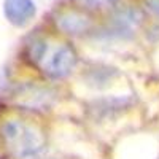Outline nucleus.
I'll use <instances>...</instances> for the list:
<instances>
[{"label":"nucleus","instance_id":"20e7f679","mask_svg":"<svg viewBox=\"0 0 159 159\" xmlns=\"http://www.w3.org/2000/svg\"><path fill=\"white\" fill-rule=\"evenodd\" d=\"M52 91L45 86L38 84H24L18 88V91L13 94L16 105L27 110H45L48 108L52 102Z\"/></svg>","mask_w":159,"mask_h":159},{"label":"nucleus","instance_id":"f257e3e1","mask_svg":"<svg viewBox=\"0 0 159 159\" xmlns=\"http://www.w3.org/2000/svg\"><path fill=\"white\" fill-rule=\"evenodd\" d=\"M0 137L8 153L16 159H29L45 148V139L35 126L21 119H10L0 127Z\"/></svg>","mask_w":159,"mask_h":159},{"label":"nucleus","instance_id":"0eeeda50","mask_svg":"<svg viewBox=\"0 0 159 159\" xmlns=\"http://www.w3.org/2000/svg\"><path fill=\"white\" fill-rule=\"evenodd\" d=\"M76 2L86 10H107L116 7L121 0H76Z\"/></svg>","mask_w":159,"mask_h":159},{"label":"nucleus","instance_id":"f03ea898","mask_svg":"<svg viewBox=\"0 0 159 159\" xmlns=\"http://www.w3.org/2000/svg\"><path fill=\"white\" fill-rule=\"evenodd\" d=\"M78 64V56L73 46L67 43L56 45L54 49L49 51V46L45 52V56L40 61V67L43 73L51 80H62L69 76Z\"/></svg>","mask_w":159,"mask_h":159},{"label":"nucleus","instance_id":"39448f33","mask_svg":"<svg viewBox=\"0 0 159 159\" xmlns=\"http://www.w3.org/2000/svg\"><path fill=\"white\" fill-rule=\"evenodd\" d=\"M56 25L69 35H83L86 34L91 25H92V19L84 10H80L75 7H69V8H62L56 13Z\"/></svg>","mask_w":159,"mask_h":159},{"label":"nucleus","instance_id":"423d86ee","mask_svg":"<svg viewBox=\"0 0 159 159\" xmlns=\"http://www.w3.org/2000/svg\"><path fill=\"white\" fill-rule=\"evenodd\" d=\"M37 15V5L34 0H3V16L15 25L24 27Z\"/></svg>","mask_w":159,"mask_h":159},{"label":"nucleus","instance_id":"6e6552de","mask_svg":"<svg viewBox=\"0 0 159 159\" xmlns=\"http://www.w3.org/2000/svg\"><path fill=\"white\" fill-rule=\"evenodd\" d=\"M145 5H147V8L154 13L156 16H159V0H145Z\"/></svg>","mask_w":159,"mask_h":159},{"label":"nucleus","instance_id":"7ed1b4c3","mask_svg":"<svg viewBox=\"0 0 159 159\" xmlns=\"http://www.w3.org/2000/svg\"><path fill=\"white\" fill-rule=\"evenodd\" d=\"M142 21H143V15L140 10L132 8V7L119 8L111 15L105 32L110 37L127 38L134 35V32L139 29Z\"/></svg>","mask_w":159,"mask_h":159}]
</instances>
